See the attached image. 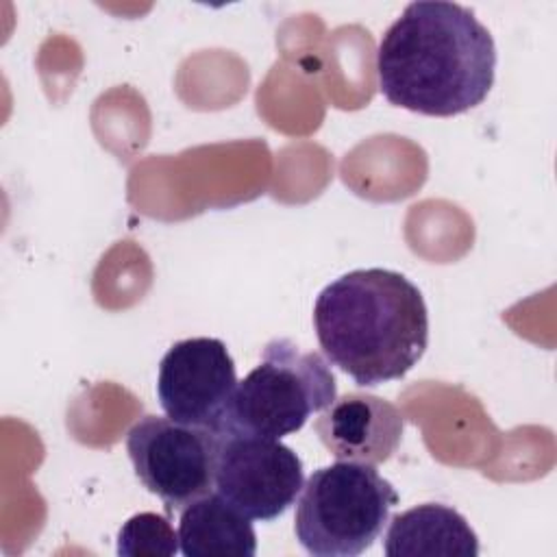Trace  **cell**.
<instances>
[{
    "label": "cell",
    "mask_w": 557,
    "mask_h": 557,
    "mask_svg": "<svg viewBox=\"0 0 557 557\" xmlns=\"http://www.w3.org/2000/svg\"><path fill=\"white\" fill-rule=\"evenodd\" d=\"M320 442L337 461L376 466L387 461L403 442L400 409L368 392H348L322 409L313 424Z\"/></svg>",
    "instance_id": "ba28073f"
},
{
    "label": "cell",
    "mask_w": 557,
    "mask_h": 557,
    "mask_svg": "<svg viewBox=\"0 0 557 557\" xmlns=\"http://www.w3.org/2000/svg\"><path fill=\"white\" fill-rule=\"evenodd\" d=\"M496 74L492 33L474 11L446 0H418L383 33L376 48L381 94L396 107L453 117L479 107Z\"/></svg>",
    "instance_id": "6da1fadb"
},
{
    "label": "cell",
    "mask_w": 557,
    "mask_h": 557,
    "mask_svg": "<svg viewBox=\"0 0 557 557\" xmlns=\"http://www.w3.org/2000/svg\"><path fill=\"white\" fill-rule=\"evenodd\" d=\"M396 503L394 485L374 466H322L300 490L294 533L313 557H357L379 540Z\"/></svg>",
    "instance_id": "3957f363"
},
{
    "label": "cell",
    "mask_w": 557,
    "mask_h": 557,
    "mask_svg": "<svg viewBox=\"0 0 557 557\" xmlns=\"http://www.w3.org/2000/svg\"><path fill=\"white\" fill-rule=\"evenodd\" d=\"M335 396L337 383L322 355L305 352L283 337L272 339L261 361L237 381L224 431L281 440L300 431Z\"/></svg>",
    "instance_id": "277c9868"
},
{
    "label": "cell",
    "mask_w": 557,
    "mask_h": 557,
    "mask_svg": "<svg viewBox=\"0 0 557 557\" xmlns=\"http://www.w3.org/2000/svg\"><path fill=\"white\" fill-rule=\"evenodd\" d=\"M237 387L235 361L222 339L187 337L159 363L157 398L168 418L222 433Z\"/></svg>",
    "instance_id": "52a82bcc"
},
{
    "label": "cell",
    "mask_w": 557,
    "mask_h": 557,
    "mask_svg": "<svg viewBox=\"0 0 557 557\" xmlns=\"http://www.w3.org/2000/svg\"><path fill=\"white\" fill-rule=\"evenodd\" d=\"M220 435L148 413L128 429L126 453L144 487L174 513L215 490Z\"/></svg>",
    "instance_id": "5b68a950"
},
{
    "label": "cell",
    "mask_w": 557,
    "mask_h": 557,
    "mask_svg": "<svg viewBox=\"0 0 557 557\" xmlns=\"http://www.w3.org/2000/svg\"><path fill=\"white\" fill-rule=\"evenodd\" d=\"M178 544L185 557H252L257 553V533L248 516L218 492H209L181 509Z\"/></svg>",
    "instance_id": "30bf717a"
},
{
    "label": "cell",
    "mask_w": 557,
    "mask_h": 557,
    "mask_svg": "<svg viewBox=\"0 0 557 557\" xmlns=\"http://www.w3.org/2000/svg\"><path fill=\"white\" fill-rule=\"evenodd\" d=\"M305 485L302 459L274 437L224 431L215 463V492L244 516L272 522Z\"/></svg>",
    "instance_id": "8992f818"
},
{
    "label": "cell",
    "mask_w": 557,
    "mask_h": 557,
    "mask_svg": "<svg viewBox=\"0 0 557 557\" xmlns=\"http://www.w3.org/2000/svg\"><path fill=\"white\" fill-rule=\"evenodd\" d=\"M383 553L387 557H476L479 537L457 509L422 503L389 520Z\"/></svg>",
    "instance_id": "9c48e42d"
},
{
    "label": "cell",
    "mask_w": 557,
    "mask_h": 557,
    "mask_svg": "<svg viewBox=\"0 0 557 557\" xmlns=\"http://www.w3.org/2000/svg\"><path fill=\"white\" fill-rule=\"evenodd\" d=\"M176 550H181L178 533L161 513H135L117 533V555L124 557H172Z\"/></svg>",
    "instance_id": "8fae6325"
},
{
    "label": "cell",
    "mask_w": 557,
    "mask_h": 557,
    "mask_svg": "<svg viewBox=\"0 0 557 557\" xmlns=\"http://www.w3.org/2000/svg\"><path fill=\"white\" fill-rule=\"evenodd\" d=\"M320 348L361 387L403 379L429 344L422 292L400 272L366 268L342 274L315 298Z\"/></svg>",
    "instance_id": "7a4b0ae2"
}]
</instances>
